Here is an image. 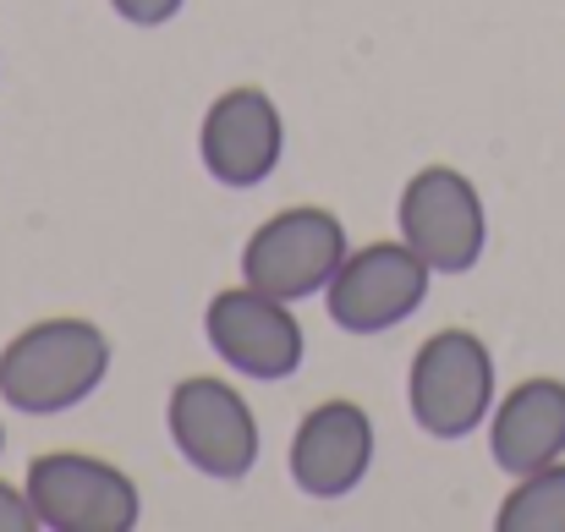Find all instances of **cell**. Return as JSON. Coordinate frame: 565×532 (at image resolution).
<instances>
[{
    "instance_id": "cell-11",
    "label": "cell",
    "mask_w": 565,
    "mask_h": 532,
    "mask_svg": "<svg viewBox=\"0 0 565 532\" xmlns=\"http://www.w3.org/2000/svg\"><path fill=\"white\" fill-rule=\"evenodd\" d=\"M489 450L494 467L522 478L539 472L565 456V379L555 373H533L522 384H511L494 412H489Z\"/></svg>"
},
{
    "instance_id": "cell-14",
    "label": "cell",
    "mask_w": 565,
    "mask_h": 532,
    "mask_svg": "<svg viewBox=\"0 0 565 532\" xmlns=\"http://www.w3.org/2000/svg\"><path fill=\"white\" fill-rule=\"evenodd\" d=\"M110 6H116V17L132 22V28H160V22H171L188 0H110Z\"/></svg>"
},
{
    "instance_id": "cell-13",
    "label": "cell",
    "mask_w": 565,
    "mask_h": 532,
    "mask_svg": "<svg viewBox=\"0 0 565 532\" xmlns=\"http://www.w3.org/2000/svg\"><path fill=\"white\" fill-rule=\"evenodd\" d=\"M33 528H39V511H33L28 489L0 478V532H33Z\"/></svg>"
},
{
    "instance_id": "cell-6",
    "label": "cell",
    "mask_w": 565,
    "mask_h": 532,
    "mask_svg": "<svg viewBox=\"0 0 565 532\" xmlns=\"http://www.w3.org/2000/svg\"><path fill=\"white\" fill-rule=\"evenodd\" d=\"M166 423H171V445L182 450V461L198 467L203 478L236 483L258 461V417L242 401V390L214 373H192L171 390Z\"/></svg>"
},
{
    "instance_id": "cell-3",
    "label": "cell",
    "mask_w": 565,
    "mask_h": 532,
    "mask_svg": "<svg viewBox=\"0 0 565 532\" xmlns=\"http://www.w3.org/2000/svg\"><path fill=\"white\" fill-rule=\"evenodd\" d=\"M22 489L39 511V528L50 532H132L143 522L138 483L105 456L44 450L33 456Z\"/></svg>"
},
{
    "instance_id": "cell-10",
    "label": "cell",
    "mask_w": 565,
    "mask_h": 532,
    "mask_svg": "<svg viewBox=\"0 0 565 532\" xmlns=\"http://www.w3.org/2000/svg\"><path fill=\"white\" fill-rule=\"evenodd\" d=\"M291 483L308 500H347L374 467V423L358 401H319L291 434Z\"/></svg>"
},
{
    "instance_id": "cell-8",
    "label": "cell",
    "mask_w": 565,
    "mask_h": 532,
    "mask_svg": "<svg viewBox=\"0 0 565 532\" xmlns=\"http://www.w3.org/2000/svg\"><path fill=\"white\" fill-rule=\"evenodd\" d=\"M203 336H209V347H214V357L225 368H236L247 379H269V384L291 379L302 368V352H308L291 302L269 297V291H258L247 280L220 291V297H209Z\"/></svg>"
},
{
    "instance_id": "cell-7",
    "label": "cell",
    "mask_w": 565,
    "mask_h": 532,
    "mask_svg": "<svg viewBox=\"0 0 565 532\" xmlns=\"http://www.w3.org/2000/svg\"><path fill=\"white\" fill-rule=\"evenodd\" d=\"M428 280H434V269L401 236L369 242L341 258V269L324 286V308L352 336H384L428 302Z\"/></svg>"
},
{
    "instance_id": "cell-2",
    "label": "cell",
    "mask_w": 565,
    "mask_h": 532,
    "mask_svg": "<svg viewBox=\"0 0 565 532\" xmlns=\"http://www.w3.org/2000/svg\"><path fill=\"white\" fill-rule=\"evenodd\" d=\"M406 401L423 434L467 439L494 412V352L472 330H434L406 368Z\"/></svg>"
},
{
    "instance_id": "cell-1",
    "label": "cell",
    "mask_w": 565,
    "mask_h": 532,
    "mask_svg": "<svg viewBox=\"0 0 565 532\" xmlns=\"http://www.w3.org/2000/svg\"><path fill=\"white\" fill-rule=\"evenodd\" d=\"M110 373V341L94 319H39L0 347V401L22 417L83 406Z\"/></svg>"
},
{
    "instance_id": "cell-15",
    "label": "cell",
    "mask_w": 565,
    "mask_h": 532,
    "mask_svg": "<svg viewBox=\"0 0 565 532\" xmlns=\"http://www.w3.org/2000/svg\"><path fill=\"white\" fill-rule=\"evenodd\" d=\"M0 450H6V423H0Z\"/></svg>"
},
{
    "instance_id": "cell-4",
    "label": "cell",
    "mask_w": 565,
    "mask_h": 532,
    "mask_svg": "<svg viewBox=\"0 0 565 532\" xmlns=\"http://www.w3.org/2000/svg\"><path fill=\"white\" fill-rule=\"evenodd\" d=\"M395 220H401V242L434 275H467V269H478V258L489 247L483 192L456 166H423L401 187Z\"/></svg>"
},
{
    "instance_id": "cell-5",
    "label": "cell",
    "mask_w": 565,
    "mask_h": 532,
    "mask_svg": "<svg viewBox=\"0 0 565 532\" xmlns=\"http://www.w3.org/2000/svg\"><path fill=\"white\" fill-rule=\"evenodd\" d=\"M347 225L341 214L319 209V203H297V209H280L269 214L247 247H242V280L269 291V297H286V302H302L313 291L330 286V275L341 269L347 258Z\"/></svg>"
},
{
    "instance_id": "cell-9",
    "label": "cell",
    "mask_w": 565,
    "mask_h": 532,
    "mask_svg": "<svg viewBox=\"0 0 565 532\" xmlns=\"http://www.w3.org/2000/svg\"><path fill=\"white\" fill-rule=\"evenodd\" d=\"M198 155H203V171L220 187H258V181H269L275 166H280V155H286L280 105L264 88H253V83L225 88L203 110Z\"/></svg>"
},
{
    "instance_id": "cell-12",
    "label": "cell",
    "mask_w": 565,
    "mask_h": 532,
    "mask_svg": "<svg viewBox=\"0 0 565 532\" xmlns=\"http://www.w3.org/2000/svg\"><path fill=\"white\" fill-rule=\"evenodd\" d=\"M494 528L500 532H565V456L539 467V472H522L516 489L500 500L494 511Z\"/></svg>"
}]
</instances>
